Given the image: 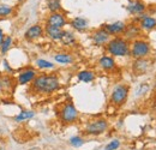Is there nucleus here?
<instances>
[{"mask_svg":"<svg viewBox=\"0 0 156 150\" xmlns=\"http://www.w3.org/2000/svg\"><path fill=\"white\" fill-rule=\"evenodd\" d=\"M60 79L55 73H39L30 84V90L36 95L49 96L60 89Z\"/></svg>","mask_w":156,"mask_h":150,"instance_id":"obj_1","label":"nucleus"},{"mask_svg":"<svg viewBox=\"0 0 156 150\" xmlns=\"http://www.w3.org/2000/svg\"><path fill=\"white\" fill-rule=\"evenodd\" d=\"M130 45L131 42L122 36H114L111 38L108 43L105 46V49L108 55L113 58H126L130 56Z\"/></svg>","mask_w":156,"mask_h":150,"instance_id":"obj_2","label":"nucleus"},{"mask_svg":"<svg viewBox=\"0 0 156 150\" xmlns=\"http://www.w3.org/2000/svg\"><path fill=\"white\" fill-rule=\"evenodd\" d=\"M111 127L108 119L98 116L88 120L83 126V134L87 137H100L107 133Z\"/></svg>","mask_w":156,"mask_h":150,"instance_id":"obj_3","label":"nucleus"},{"mask_svg":"<svg viewBox=\"0 0 156 150\" xmlns=\"http://www.w3.org/2000/svg\"><path fill=\"white\" fill-rule=\"evenodd\" d=\"M58 116L62 125H72L79 120V112L72 101H66L59 109Z\"/></svg>","mask_w":156,"mask_h":150,"instance_id":"obj_4","label":"nucleus"},{"mask_svg":"<svg viewBox=\"0 0 156 150\" xmlns=\"http://www.w3.org/2000/svg\"><path fill=\"white\" fill-rule=\"evenodd\" d=\"M130 95V88L129 85L120 83L114 85V88L112 89L111 95H109V102L111 105H113L114 107H122Z\"/></svg>","mask_w":156,"mask_h":150,"instance_id":"obj_5","label":"nucleus"},{"mask_svg":"<svg viewBox=\"0 0 156 150\" xmlns=\"http://www.w3.org/2000/svg\"><path fill=\"white\" fill-rule=\"evenodd\" d=\"M150 43L144 38L133 40L130 45V56L133 59H144L150 54Z\"/></svg>","mask_w":156,"mask_h":150,"instance_id":"obj_6","label":"nucleus"},{"mask_svg":"<svg viewBox=\"0 0 156 150\" xmlns=\"http://www.w3.org/2000/svg\"><path fill=\"white\" fill-rule=\"evenodd\" d=\"M37 75H39V71L34 66H27V67L22 69L20 71H17L16 79H15L16 84H18V85H29L36 78Z\"/></svg>","mask_w":156,"mask_h":150,"instance_id":"obj_7","label":"nucleus"},{"mask_svg":"<svg viewBox=\"0 0 156 150\" xmlns=\"http://www.w3.org/2000/svg\"><path fill=\"white\" fill-rule=\"evenodd\" d=\"M91 41H93V43L95 45V46H98V47H105L107 43H108V41L111 40V35L101 27V28H98L96 30H94L93 33H91Z\"/></svg>","mask_w":156,"mask_h":150,"instance_id":"obj_8","label":"nucleus"},{"mask_svg":"<svg viewBox=\"0 0 156 150\" xmlns=\"http://www.w3.org/2000/svg\"><path fill=\"white\" fill-rule=\"evenodd\" d=\"M42 36H44V28L41 24H34L24 31V38L29 42H34Z\"/></svg>","mask_w":156,"mask_h":150,"instance_id":"obj_9","label":"nucleus"},{"mask_svg":"<svg viewBox=\"0 0 156 150\" xmlns=\"http://www.w3.org/2000/svg\"><path fill=\"white\" fill-rule=\"evenodd\" d=\"M66 24H67L66 16L61 12H53L46 19V25H51V27L59 28V29H64Z\"/></svg>","mask_w":156,"mask_h":150,"instance_id":"obj_10","label":"nucleus"},{"mask_svg":"<svg viewBox=\"0 0 156 150\" xmlns=\"http://www.w3.org/2000/svg\"><path fill=\"white\" fill-rule=\"evenodd\" d=\"M102 28L112 36H121L125 31V28H126V23L125 22H121V20H117L114 23H108V24H103Z\"/></svg>","mask_w":156,"mask_h":150,"instance_id":"obj_11","label":"nucleus"},{"mask_svg":"<svg viewBox=\"0 0 156 150\" xmlns=\"http://www.w3.org/2000/svg\"><path fill=\"white\" fill-rule=\"evenodd\" d=\"M98 67L105 71V72H113L117 70V61L113 56L105 54V55L100 56V59L98 60Z\"/></svg>","mask_w":156,"mask_h":150,"instance_id":"obj_12","label":"nucleus"},{"mask_svg":"<svg viewBox=\"0 0 156 150\" xmlns=\"http://www.w3.org/2000/svg\"><path fill=\"white\" fill-rule=\"evenodd\" d=\"M140 34H142V29L139 28L138 23H130V24H126V28H125V31L124 34L121 35L124 38H126L127 41L132 42L133 40L137 38H140Z\"/></svg>","mask_w":156,"mask_h":150,"instance_id":"obj_13","label":"nucleus"},{"mask_svg":"<svg viewBox=\"0 0 156 150\" xmlns=\"http://www.w3.org/2000/svg\"><path fill=\"white\" fill-rule=\"evenodd\" d=\"M138 22V25L142 30L144 31H150L156 29V18L148 16V15H139V17H137L135 23Z\"/></svg>","mask_w":156,"mask_h":150,"instance_id":"obj_14","label":"nucleus"},{"mask_svg":"<svg viewBox=\"0 0 156 150\" xmlns=\"http://www.w3.org/2000/svg\"><path fill=\"white\" fill-rule=\"evenodd\" d=\"M16 87V80L11 75L0 73V90L4 93H11Z\"/></svg>","mask_w":156,"mask_h":150,"instance_id":"obj_15","label":"nucleus"},{"mask_svg":"<svg viewBox=\"0 0 156 150\" xmlns=\"http://www.w3.org/2000/svg\"><path fill=\"white\" fill-rule=\"evenodd\" d=\"M149 61L147 60V58L144 59H135L133 64H132V70L136 75H143L149 70Z\"/></svg>","mask_w":156,"mask_h":150,"instance_id":"obj_16","label":"nucleus"},{"mask_svg":"<svg viewBox=\"0 0 156 150\" xmlns=\"http://www.w3.org/2000/svg\"><path fill=\"white\" fill-rule=\"evenodd\" d=\"M70 25L73 30H76L78 33H83L89 28V22L84 17H75V18L71 19Z\"/></svg>","mask_w":156,"mask_h":150,"instance_id":"obj_17","label":"nucleus"},{"mask_svg":"<svg viewBox=\"0 0 156 150\" xmlns=\"http://www.w3.org/2000/svg\"><path fill=\"white\" fill-rule=\"evenodd\" d=\"M64 29H59V28H54L51 25H44V36L54 41V42H59L60 38L62 36Z\"/></svg>","mask_w":156,"mask_h":150,"instance_id":"obj_18","label":"nucleus"},{"mask_svg":"<svg viewBox=\"0 0 156 150\" xmlns=\"http://www.w3.org/2000/svg\"><path fill=\"white\" fill-rule=\"evenodd\" d=\"M35 115H36V112L33 109H23L13 116V121L17 124H23V123H27V121L31 120L33 118H35Z\"/></svg>","mask_w":156,"mask_h":150,"instance_id":"obj_19","label":"nucleus"},{"mask_svg":"<svg viewBox=\"0 0 156 150\" xmlns=\"http://www.w3.org/2000/svg\"><path fill=\"white\" fill-rule=\"evenodd\" d=\"M64 47H75L77 43V38L75 35V33L70 31V30H64L62 36L59 41Z\"/></svg>","mask_w":156,"mask_h":150,"instance_id":"obj_20","label":"nucleus"},{"mask_svg":"<svg viewBox=\"0 0 156 150\" xmlns=\"http://www.w3.org/2000/svg\"><path fill=\"white\" fill-rule=\"evenodd\" d=\"M54 61L59 65H71L75 61V58L69 52H58L53 56Z\"/></svg>","mask_w":156,"mask_h":150,"instance_id":"obj_21","label":"nucleus"},{"mask_svg":"<svg viewBox=\"0 0 156 150\" xmlns=\"http://www.w3.org/2000/svg\"><path fill=\"white\" fill-rule=\"evenodd\" d=\"M96 78V73L91 70H80L77 73V79L82 83H91Z\"/></svg>","mask_w":156,"mask_h":150,"instance_id":"obj_22","label":"nucleus"},{"mask_svg":"<svg viewBox=\"0 0 156 150\" xmlns=\"http://www.w3.org/2000/svg\"><path fill=\"white\" fill-rule=\"evenodd\" d=\"M35 69L36 70H42V71H49V70L55 69V64H53L52 61H49L47 59L37 58L35 60Z\"/></svg>","mask_w":156,"mask_h":150,"instance_id":"obj_23","label":"nucleus"},{"mask_svg":"<svg viewBox=\"0 0 156 150\" xmlns=\"http://www.w3.org/2000/svg\"><path fill=\"white\" fill-rule=\"evenodd\" d=\"M15 45V40L11 35H5V38L2 40L1 45H0V54L1 55H6L10 49L12 48V46Z\"/></svg>","mask_w":156,"mask_h":150,"instance_id":"obj_24","label":"nucleus"},{"mask_svg":"<svg viewBox=\"0 0 156 150\" xmlns=\"http://www.w3.org/2000/svg\"><path fill=\"white\" fill-rule=\"evenodd\" d=\"M67 142H69V145H70L71 148H73V149H79V148H82V147L87 143V139H85L84 136L73 134V136H71V137L69 138Z\"/></svg>","mask_w":156,"mask_h":150,"instance_id":"obj_25","label":"nucleus"},{"mask_svg":"<svg viewBox=\"0 0 156 150\" xmlns=\"http://www.w3.org/2000/svg\"><path fill=\"white\" fill-rule=\"evenodd\" d=\"M127 11L131 15H142L145 11V5L140 1H131L127 5Z\"/></svg>","mask_w":156,"mask_h":150,"instance_id":"obj_26","label":"nucleus"},{"mask_svg":"<svg viewBox=\"0 0 156 150\" xmlns=\"http://www.w3.org/2000/svg\"><path fill=\"white\" fill-rule=\"evenodd\" d=\"M120 148H121V141L119 138H112L105 144L103 150H119Z\"/></svg>","mask_w":156,"mask_h":150,"instance_id":"obj_27","label":"nucleus"},{"mask_svg":"<svg viewBox=\"0 0 156 150\" xmlns=\"http://www.w3.org/2000/svg\"><path fill=\"white\" fill-rule=\"evenodd\" d=\"M61 1L60 0H47V9L51 11V13L53 12H60L61 10Z\"/></svg>","mask_w":156,"mask_h":150,"instance_id":"obj_28","label":"nucleus"},{"mask_svg":"<svg viewBox=\"0 0 156 150\" xmlns=\"http://www.w3.org/2000/svg\"><path fill=\"white\" fill-rule=\"evenodd\" d=\"M13 13V7L6 4H0V18H6Z\"/></svg>","mask_w":156,"mask_h":150,"instance_id":"obj_29","label":"nucleus"},{"mask_svg":"<svg viewBox=\"0 0 156 150\" xmlns=\"http://www.w3.org/2000/svg\"><path fill=\"white\" fill-rule=\"evenodd\" d=\"M1 64H2V69H4V72L2 73H6V75H15V72H16V70L11 66V64L6 60V59H2V61H1Z\"/></svg>","mask_w":156,"mask_h":150,"instance_id":"obj_30","label":"nucleus"},{"mask_svg":"<svg viewBox=\"0 0 156 150\" xmlns=\"http://www.w3.org/2000/svg\"><path fill=\"white\" fill-rule=\"evenodd\" d=\"M148 90H149V85H148L147 83H144V84H140V85H139V88L137 89L136 95H137V96H139V95L145 94Z\"/></svg>","mask_w":156,"mask_h":150,"instance_id":"obj_31","label":"nucleus"},{"mask_svg":"<svg viewBox=\"0 0 156 150\" xmlns=\"http://www.w3.org/2000/svg\"><path fill=\"white\" fill-rule=\"evenodd\" d=\"M4 38H5V31H4V30L0 28V45H1V42H2Z\"/></svg>","mask_w":156,"mask_h":150,"instance_id":"obj_32","label":"nucleus"},{"mask_svg":"<svg viewBox=\"0 0 156 150\" xmlns=\"http://www.w3.org/2000/svg\"><path fill=\"white\" fill-rule=\"evenodd\" d=\"M0 145H1V139H0Z\"/></svg>","mask_w":156,"mask_h":150,"instance_id":"obj_33","label":"nucleus"},{"mask_svg":"<svg viewBox=\"0 0 156 150\" xmlns=\"http://www.w3.org/2000/svg\"></svg>","mask_w":156,"mask_h":150,"instance_id":"obj_34","label":"nucleus"}]
</instances>
